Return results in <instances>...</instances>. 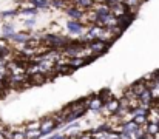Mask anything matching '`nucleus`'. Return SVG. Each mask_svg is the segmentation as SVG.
Wrapping results in <instances>:
<instances>
[{"label":"nucleus","instance_id":"nucleus-15","mask_svg":"<svg viewBox=\"0 0 159 139\" xmlns=\"http://www.w3.org/2000/svg\"><path fill=\"white\" fill-rule=\"evenodd\" d=\"M148 135H152V136H156L159 133V124H153V122H148V125H147V130H145Z\"/></svg>","mask_w":159,"mask_h":139},{"label":"nucleus","instance_id":"nucleus-22","mask_svg":"<svg viewBox=\"0 0 159 139\" xmlns=\"http://www.w3.org/2000/svg\"><path fill=\"white\" fill-rule=\"evenodd\" d=\"M31 81L33 82H37V84H43L45 82V76H42V73H34Z\"/></svg>","mask_w":159,"mask_h":139},{"label":"nucleus","instance_id":"nucleus-24","mask_svg":"<svg viewBox=\"0 0 159 139\" xmlns=\"http://www.w3.org/2000/svg\"><path fill=\"white\" fill-rule=\"evenodd\" d=\"M16 14H17V11H16V9H11V11L2 12V17H11V16H16Z\"/></svg>","mask_w":159,"mask_h":139},{"label":"nucleus","instance_id":"nucleus-13","mask_svg":"<svg viewBox=\"0 0 159 139\" xmlns=\"http://www.w3.org/2000/svg\"><path fill=\"white\" fill-rule=\"evenodd\" d=\"M30 2H31L33 6L37 8V9H48V8H50V2H48V0H30Z\"/></svg>","mask_w":159,"mask_h":139},{"label":"nucleus","instance_id":"nucleus-11","mask_svg":"<svg viewBox=\"0 0 159 139\" xmlns=\"http://www.w3.org/2000/svg\"><path fill=\"white\" fill-rule=\"evenodd\" d=\"M11 39L14 40V42H20V44H26L30 39H31V36L30 34H26V33H14L12 36H11Z\"/></svg>","mask_w":159,"mask_h":139},{"label":"nucleus","instance_id":"nucleus-8","mask_svg":"<svg viewBox=\"0 0 159 139\" xmlns=\"http://www.w3.org/2000/svg\"><path fill=\"white\" fill-rule=\"evenodd\" d=\"M66 14L73 19V20H79L84 17V9L77 8V6H73V8H66Z\"/></svg>","mask_w":159,"mask_h":139},{"label":"nucleus","instance_id":"nucleus-12","mask_svg":"<svg viewBox=\"0 0 159 139\" xmlns=\"http://www.w3.org/2000/svg\"><path fill=\"white\" fill-rule=\"evenodd\" d=\"M74 3L77 5V8L80 9H90L94 5V0H74Z\"/></svg>","mask_w":159,"mask_h":139},{"label":"nucleus","instance_id":"nucleus-7","mask_svg":"<svg viewBox=\"0 0 159 139\" xmlns=\"http://www.w3.org/2000/svg\"><path fill=\"white\" fill-rule=\"evenodd\" d=\"M147 122L159 124V107H150L147 111Z\"/></svg>","mask_w":159,"mask_h":139},{"label":"nucleus","instance_id":"nucleus-14","mask_svg":"<svg viewBox=\"0 0 159 139\" xmlns=\"http://www.w3.org/2000/svg\"><path fill=\"white\" fill-rule=\"evenodd\" d=\"M145 88H147V87H145V81H144V82H136V84H134V85H133V87H131L130 90L134 93L136 96H139L141 93L145 90Z\"/></svg>","mask_w":159,"mask_h":139},{"label":"nucleus","instance_id":"nucleus-2","mask_svg":"<svg viewBox=\"0 0 159 139\" xmlns=\"http://www.w3.org/2000/svg\"><path fill=\"white\" fill-rule=\"evenodd\" d=\"M87 46L90 48L91 54L96 57V56L104 54L107 49H108V42H105V40H101V39H96V40H91L90 44H87Z\"/></svg>","mask_w":159,"mask_h":139},{"label":"nucleus","instance_id":"nucleus-16","mask_svg":"<svg viewBox=\"0 0 159 139\" xmlns=\"http://www.w3.org/2000/svg\"><path fill=\"white\" fill-rule=\"evenodd\" d=\"M56 70L59 73H62V74H70V73H73L74 68H71L68 63H65V65H56Z\"/></svg>","mask_w":159,"mask_h":139},{"label":"nucleus","instance_id":"nucleus-21","mask_svg":"<svg viewBox=\"0 0 159 139\" xmlns=\"http://www.w3.org/2000/svg\"><path fill=\"white\" fill-rule=\"evenodd\" d=\"M36 12H37V8H34V6H30V8H25V9H23L20 14H22V16H34Z\"/></svg>","mask_w":159,"mask_h":139},{"label":"nucleus","instance_id":"nucleus-28","mask_svg":"<svg viewBox=\"0 0 159 139\" xmlns=\"http://www.w3.org/2000/svg\"><path fill=\"white\" fill-rule=\"evenodd\" d=\"M0 139H5V136H3V133L0 132Z\"/></svg>","mask_w":159,"mask_h":139},{"label":"nucleus","instance_id":"nucleus-18","mask_svg":"<svg viewBox=\"0 0 159 139\" xmlns=\"http://www.w3.org/2000/svg\"><path fill=\"white\" fill-rule=\"evenodd\" d=\"M12 34H14L12 25H3V37H5V39H11Z\"/></svg>","mask_w":159,"mask_h":139},{"label":"nucleus","instance_id":"nucleus-26","mask_svg":"<svg viewBox=\"0 0 159 139\" xmlns=\"http://www.w3.org/2000/svg\"><path fill=\"white\" fill-rule=\"evenodd\" d=\"M119 139H131V136H130V133H127V132H120V133H119Z\"/></svg>","mask_w":159,"mask_h":139},{"label":"nucleus","instance_id":"nucleus-4","mask_svg":"<svg viewBox=\"0 0 159 139\" xmlns=\"http://www.w3.org/2000/svg\"><path fill=\"white\" fill-rule=\"evenodd\" d=\"M54 128H56V121H54L53 118H47V119L40 124V132H42V135H50Z\"/></svg>","mask_w":159,"mask_h":139},{"label":"nucleus","instance_id":"nucleus-17","mask_svg":"<svg viewBox=\"0 0 159 139\" xmlns=\"http://www.w3.org/2000/svg\"><path fill=\"white\" fill-rule=\"evenodd\" d=\"M25 133H26V139H39L42 136L40 128H37V130H28V132H25Z\"/></svg>","mask_w":159,"mask_h":139},{"label":"nucleus","instance_id":"nucleus-20","mask_svg":"<svg viewBox=\"0 0 159 139\" xmlns=\"http://www.w3.org/2000/svg\"><path fill=\"white\" fill-rule=\"evenodd\" d=\"M50 6H54V8H65V6H66V0H50Z\"/></svg>","mask_w":159,"mask_h":139},{"label":"nucleus","instance_id":"nucleus-5","mask_svg":"<svg viewBox=\"0 0 159 139\" xmlns=\"http://www.w3.org/2000/svg\"><path fill=\"white\" fill-rule=\"evenodd\" d=\"M87 107H88L90 110L99 111V110L104 107V102L101 100V97H99V96H94V97H90V99H87Z\"/></svg>","mask_w":159,"mask_h":139},{"label":"nucleus","instance_id":"nucleus-19","mask_svg":"<svg viewBox=\"0 0 159 139\" xmlns=\"http://www.w3.org/2000/svg\"><path fill=\"white\" fill-rule=\"evenodd\" d=\"M138 125H144L145 122H147V114H136V116H133L131 118Z\"/></svg>","mask_w":159,"mask_h":139},{"label":"nucleus","instance_id":"nucleus-10","mask_svg":"<svg viewBox=\"0 0 159 139\" xmlns=\"http://www.w3.org/2000/svg\"><path fill=\"white\" fill-rule=\"evenodd\" d=\"M105 104V108H107V113H116L117 111V108H119V100L117 99H114V97H110Z\"/></svg>","mask_w":159,"mask_h":139},{"label":"nucleus","instance_id":"nucleus-29","mask_svg":"<svg viewBox=\"0 0 159 139\" xmlns=\"http://www.w3.org/2000/svg\"><path fill=\"white\" fill-rule=\"evenodd\" d=\"M48 2H50V0H48Z\"/></svg>","mask_w":159,"mask_h":139},{"label":"nucleus","instance_id":"nucleus-27","mask_svg":"<svg viewBox=\"0 0 159 139\" xmlns=\"http://www.w3.org/2000/svg\"><path fill=\"white\" fill-rule=\"evenodd\" d=\"M34 22H36L34 17H33V19H28V20H26V26H34Z\"/></svg>","mask_w":159,"mask_h":139},{"label":"nucleus","instance_id":"nucleus-6","mask_svg":"<svg viewBox=\"0 0 159 139\" xmlns=\"http://www.w3.org/2000/svg\"><path fill=\"white\" fill-rule=\"evenodd\" d=\"M66 28H68V31L71 33V34H80L82 33V30H84V25L79 22V20H70L68 23H66Z\"/></svg>","mask_w":159,"mask_h":139},{"label":"nucleus","instance_id":"nucleus-3","mask_svg":"<svg viewBox=\"0 0 159 139\" xmlns=\"http://www.w3.org/2000/svg\"><path fill=\"white\" fill-rule=\"evenodd\" d=\"M108 6H110V14H113L114 17H120L128 12V8L124 5V2H110Z\"/></svg>","mask_w":159,"mask_h":139},{"label":"nucleus","instance_id":"nucleus-1","mask_svg":"<svg viewBox=\"0 0 159 139\" xmlns=\"http://www.w3.org/2000/svg\"><path fill=\"white\" fill-rule=\"evenodd\" d=\"M43 44L45 45L50 46V49L51 48H65V46L70 44V39H66V37H62V36H59V34H47V36H43Z\"/></svg>","mask_w":159,"mask_h":139},{"label":"nucleus","instance_id":"nucleus-25","mask_svg":"<svg viewBox=\"0 0 159 139\" xmlns=\"http://www.w3.org/2000/svg\"><path fill=\"white\" fill-rule=\"evenodd\" d=\"M40 128V124L39 122H34V124H28V130H37Z\"/></svg>","mask_w":159,"mask_h":139},{"label":"nucleus","instance_id":"nucleus-23","mask_svg":"<svg viewBox=\"0 0 159 139\" xmlns=\"http://www.w3.org/2000/svg\"><path fill=\"white\" fill-rule=\"evenodd\" d=\"M9 139H26V133H23V132H16V133H11Z\"/></svg>","mask_w":159,"mask_h":139},{"label":"nucleus","instance_id":"nucleus-9","mask_svg":"<svg viewBox=\"0 0 159 139\" xmlns=\"http://www.w3.org/2000/svg\"><path fill=\"white\" fill-rule=\"evenodd\" d=\"M138 100H139V104H144V105H152L153 99H152L150 90H148V88H145L144 91H142L141 94H139V96H138Z\"/></svg>","mask_w":159,"mask_h":139}]
</instances>
